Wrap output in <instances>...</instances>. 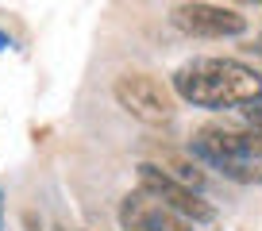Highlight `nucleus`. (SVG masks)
Instances as JSON below:
<instances>
[{"label": "nucleus", "mask_w": 262, "mask_h": 231, "mask_svg": "<svg viewBox=\"0 0 262 231\" xmlns=\"http://www.w3.org/2000/svg\"><path fill=\"white\" fill-rule=\"evenodd\" d=\"M173 93L196 108H247L262 100V74L235 58H196L173 74Z\"/></svg>", "instance_id": "nucleus-1"}, {"label": "nucleus", "mask_w": 262, "mask_h": 231, "mask_svg": "<svg viewBox=\"0 0 262 231\" xmlns=\"http://www.w3.org/2000/svg\"><path fill=\"white\" fill-rule=\"evenodd\" d=\"M112 93H116V104L147 127H162L173 120V93L150 74H123L112 85Z\"/></svg>", "instance_id": "nucleus-2"}, {"label": "nucleus", "mask_w": 262, "mask_h": 231, "mask_svg": "<svg viewBox=\"0 0 262 231\" xmlns=\"http://www.w3.org/2000/svg\"><path fill=\"white\" fill-rule=\"evenodd\" d=\"M135 177H139V189H143V193H150L155 200H162L166 208H173L178 216H185L189 223H208V220H216V208L208 204V200H201V193H196V189L173 181L162 166L139 162V166H135Z\"/></svg>", "instance_id": "nucleus-3"}, {"label": "nucleus", "mask_w": 262, "mask_h": 231, "mask_svg": "<svg viewBox=\"0 0 262 231\" xmlns=\"http://www.w3.org/2000/svg\"><path fill=\"white\" fill-rule=\"evenodd\" d=\"M170 19L178 31L196 35V39H235L247 31V16L220 8V4H208V0H185L173 8Z\"/></svg>", "instance_id": "nucleus-4"}, {"label": "nucleus", "mask_w": 262, "mask_h": 231, "mask_svg": "<svg viewBox=\"0 0 262 231\" xmlns=\"http://www.w3.org/2000/svg\"><path fill=\"white\" fill-rule=\"evenodd\" d=\"M120 227L123 231H193V223L185 216H178L173 208H166L162 200H155L150 193L135 189L120 200Z\"/></svg>", "instance_id": "nucleus-5"}, {"label": "nucleus", "mask_w": 262, "mask_h": 231, "mask_svg": "<svg viewBox=\"0 0 262 231\" xmlns=\"http://www.w3.org/2000/svg\"><path fill=\"white\" fill-rule=\"evenodd\" d=\"M162 170L170 173L173 181H181V185H189V189H205V173L196 170V162L193 158H181V154H162Z\"/></svg>", "instance_id": "nucleus-6"}, {"label": "nucleus", "mask_w": 262, "mask_h": 231, "mask_svg": "<svg viewBox=\"0 0 262 231\" xmlns=\"http://www.w3.org/2000/svg\"><path fill=\"white\" fill-rule=\"evenodd\" d=\"M243 120L254 127V131H262V100H254V104L243 108Z\"/></svg>", "instance_id": "nucleus-7"}, {"label": "nucleus", "mask_w": 262, "mask_h": 231, "mask_svg": "<svg viewBox=\"0 0 262 231\" xmlns=\"http://www.w3.org/2000/svg\"><path fill=\"white\" fill-rule=\"evenodd\" d=\"M0 227H4V189H0Z\"/></svg>", "instance_id": "nucleus-8"}, {"label": "nucleus", "mask_w": 262, "mask_h": 231, "mask_svg": "<svg viewBox=\"0 0 262 231\" xmlns=\"http://www.w3.org/2000/svg\"><path fill=\"white\" fill-rule=\"evenodd\" d=\"M12 47V39H4V31H0V50H8Z\"/></svg>", "instance_id": "nucleus-9"}, {"label": "nucleus", "mask_w": 262, "mask_h": 231, "mask_svg": "<svg viewBox=\"0 0 262 231\" xmlns=\"http://www.w3.org/2000/svg\"><path fill=\"white\" fill-rule=\"evenodd\" d=\"M239 4H262V0H239Z\"/></svg>", "instance_id": "nucleus-10"}, {"label": "nucleus", "mask_w": 262, "mask_h": 231, "mask_svg": "<svg viewBox=\"0 0 262 231\" xmlns=\"http://www.w3.org/2000/svg\"><path fill=\"white\" fill-rule=\"evenodd\" d=\"M258 50H262V39H258Z\"/></svg>", "instance_id": "nucleus-11"}]
</instances>
